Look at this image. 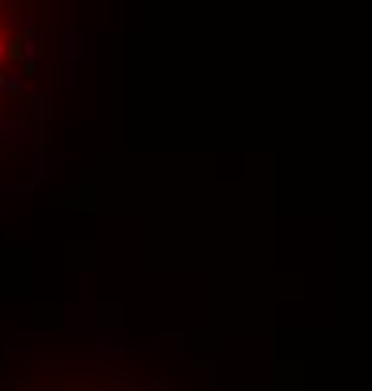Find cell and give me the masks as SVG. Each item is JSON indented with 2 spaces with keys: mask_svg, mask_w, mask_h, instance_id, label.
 <instances>
[{
  "mask_svg": "<svg viewBox=\"0 0 372 391\" xmlns=\"http://www.w3.org/2000/svg\"><path fill=\"white\" fill-rule=\"evenodd\" d=\"M0 91H4V94H19L23 91V76H19V71H0Z\"/></svg>",
  "mask_w": 372,
  "mask_h": 391,
  "instance_id": "7a4b0ae2",
  "label": "cell"
},
{
  "mask_svg": "<svg viewBox=\"0 0 372 391\" xmlns=\"http://www.w3.org/2000/svg\"><path fill=\"white\" fill-rule=\"evenodd\" d=\"M4 57H8V42L0 38V60H4Z\"/></svg>",
  "mask_w": 372,
  "mask_h": 391,
  "instance_id": "3957f363",
  "label": "cell"
},
{
  "mask_svg": "<svg viewBox=\"0 0 372 391\" xmlns=\"http://www.w3.org/2000/svg\"><path fill=\"white\" fill-rule=\"evenodd\" d=\"M19 60H23V76H34V65H38V42H34V34H27L19 42Z\"/></svg>",
  "mask_w": 372,
  "mask_h": 391,
  "instance_id": "6da1fadb",
  "label": "cell"
}]
</instances>
